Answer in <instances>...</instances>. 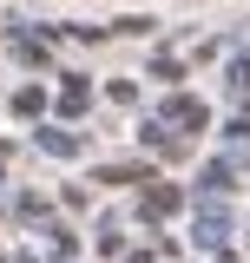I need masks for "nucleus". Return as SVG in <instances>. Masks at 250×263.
<instances>
[]
</instances>
